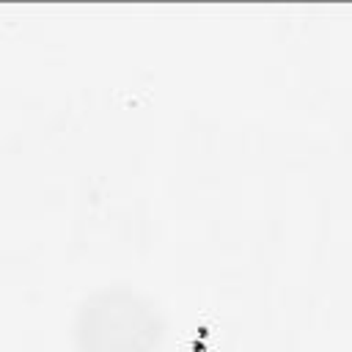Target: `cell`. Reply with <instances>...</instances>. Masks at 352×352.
I'll return each mask as SVG.
<instances>
[{
	"instance_id": "obj_1",
	"label": "cell",
	"mask_w": 352,
	"mask_h": 352,
	"mask_svg": "<svg viewBox=\"0 0 352 352\" xmlns=\"http://www.w3.org/2000/svg\"><path fill=\"white\" fill-rule=\"evenodd\" d=\"M72 336L77 352H157L165 322L146 294L104 286L80 300Z\"/></svg>"
}]
</instances>
